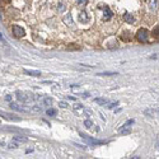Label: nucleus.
Masks as SVG:
<instances>
[{
	"label": "nucleus",
	"instance_id": "1",
	"mask_svg": "<svg viewBox=\"0 0 159 159\" xmlns=\"http://www.w3.org/2000/svg\"><path fill=\"white\" fill-rule=\"evenodd\" d=\"M149 36H150L149 31H148V29H145V28L139 29V31H137V33H136V37H137V39H139L140 42H143V43H147V42L149 41Z\"/></svg>",
	"mask_w": 159,
	"mask_h": 159
},
{
	"label": "nucleus",
	"instance_id": "2",
	"mask_svg": "<svg viewBox=\"0 0 159 159\" xmlns=\"http://www.w3.org/2000/svg\"><path fill=\"white\" fill-rule=\"evenodd\" d=\"M12 31H13V35H14V37H17V38H21V37H24V36H25L24 29H23L22 27H19V25H17V24L13 25Z\"/></svg>",
	"mask_w": 159,
	"mask_h": 159
},
{
	"label": "nucleus",
	"instance_id": "3",
	"mask_svg": "<svg viewBox=\"0 0 159 159\" xmlns=\"http://www.w3.org/2000/svg\"><path fill=\"white\" fill-rule=\"evenodd\" d=\"M113 17V12L110 9L108 5H103V19L104 21H110Z\"/></svg>",
	"mask_w": 159,
	"mask_h": 159
},
{
	"label": "nucleus",
	"instance_id": "4",
	"mask_svg": "<svg viewBox=\"0 0 159 159\" xmlns=\"http://www.w3.org/2000/svg\"><path fill=\"white\" fill-rule=\"evenodd\" d=\"M80 136L84 139V140H87L88 143H90V144H93V145H102V144H104L103 141H101V140H96L94 137H89L88 135H85V134H83V132H80Z\"/></svg>",
	"mask_w": 159,
	"mask_h": 159
},
{
	"label": "nucleus",
	"instance_id": "5",
	"mask_svg": "<svg viewBox=\"0 0 159 159\" xmlns=\"http://www.w3.org/2000/svg\"><path fill=\"white\" fill-rule=\"evenodd\" d=\"M78 18H79V21H80L82 23H88L89 22V19H90V17H89V14L85 10H82L80 13L78 14Z\"/></svg>",
	"mask_w": 159,
	"mask_h": 159
},
{
	"label": "nucleus",
	"instance_id": "6",
	"mask_svg": "<svg viewBox=\"0 0 159 159\" xmlns=\"http://www.w3.org/2000/svg\"><path fill=\"white\" fill-rule=\"evenodd\" d=\"M63 21H64V23L68 25V27H73L74 28V21H73V17H71V14H66L64 18H63Z\"/></svg>",
	"mask_w": 159,
	"mask_h": 159
},
{
	"label": "nucleus",
	"instance_id": "7",
	"mask_svg": "<svg viewBox=\"0 0 159 159\" xmlns=\"http://www.w3.org/2000/svg\"><path fill=\"white\" fill-rule=\"evenodd\" d=\"M123 21L126 22V23H129V24H132L135 22V17L131 14V13H126V14L123 15Z\"/></svg>",
	"mask_w": 159,
	"mask_h": 159
},
{
	"label": "nucleus",
	"instance_id": "8",
	"mask_svg": "<svg viewBox=\"0 0 159 159\" xmlns=\"http://www.w3.org/2000/svg\"><path fill=\"white\" fill-rule=\"evenodd\" d=\"M148 6L151 12H155L158 9V0H148Z\"/></svg>",
	"mask_w": 159,
	"mask_h": 159
},
{
	"label": "nucleus",
	"instance_id": "9",
	"mask_svg": "<svg viewBox=\"0 0 159 159\" xmlns=\"http://www.w3.org/2000/svg\"><path fill=\"white\" fill-rule=\"evenodd\" d=\"M24 74H27V75H31V76H41V71H38V70H27V69H24Z\"/></svg>",
	"mask_w": 159,
	"mask_h": 159
},
{
	"label": "nucleus",
	"instance_id": "10",
	"mask_svg": "<svg viewBox=\"0 0 159 159\" xmlns=\"http://www.w3.org/2000/svg\"><path fill=\"white\" fill-rule=\"evenodd\" d=\"M13 140L17 141V143H19V144H22V143H27V141H28V137L18 135V136H14V137H13Z\"/></svg>",
	"mask_w": 159,
	"mask_h": 159
},
{
	"label": "nucleus",
	"instance_id": "11",
	"mask_svg": "<svg viewBox=\"0 0 159 159\" xmlns=\"http://www.w3.org/2000/svg\"><path fill=\"white\" fill-rule=\"evenodd\" d=\"M118 73H116V71H102V73H98L97 74V76H112V75H117Z\"/></svg>",
	"mask_w": 159,
	"mask_h": 159
},
{
	"label": "nucleus",
	"instance_id": "12",
	"mask_svg": "<svg viewBox=\"0 0 159 159\" xmlns=\"http://www.w3.org/2000/svg\"><path fill=\"white\" fill-rule=\"evenodd\" d=\"M120 132H121L122 135H129V134H131V129L129 126H125V125H122V127L120 129Z\"/></svg>",
	"mask_w": 159,
	"mask_h": 159
},
{
	"label": "nucleus",
	"instance_id": "13",
	"mask_svg": "<svg viewBox=\"0 0 159 159\" xmlns=\"http://www.w3.org/2000/svg\"><path fill=\"white\" fill-rule=\"evenodd\" d=\"M94 102L101 104V106H107V103H108V101L106 98H94Z\"/></svg>",
	"mask_w": 159,
	"mask_h": 159
},
{
	"label": "nucleus",
	"instance_id": "14",
	"mask_svg": "<svg viewBox=\"0 0 159 159\" xmlns=\"http://www.w3.org/2000/svg\"><path fill=\"white\" fill-rule=\"evenodd\" d=\"M65 10H66L65 4H64V3H59V4H57V12H59V13H64Z\"/></svg>",
	"mask_w": 159,
	"mask_h": 159
},
{
	"label": "nucleus",
	"instance_id": "15",
	"mask_svg": "<svg viewBox=\"0 0 159 159\" xmlns=\"http://www.w3.org/2000/svg\"><path fill=\"white\" fill-rule=\"evenodd\" d=\"M84 126L87 129H89V130H92V129H93V122H92L90 120H85L84 121Z\"/></svg>",
	"mask_w": 159,
	"mask_h": 159
},
{
	"label": "nucleus",
	"instance_id": "16",
	"mask_svg": "<svg viewBox=\"0 0 159 159\" xmlns=\"http://www.w3.org/2000/svg\"><path fill=\"white\" fill-rule=\"evenodd\" d=\"M46 113H47L49 116H56L57 115V111L55 108H49L47 111H46Z\"/></svg>",
	"mask_w": 159,
	"mask_h": 159
},
{
	"label": "nucleus",
	"instance_id": "17",
	"mask_svg": "<svg viewBox=\"0 0 159 159\" xmlns=\"http://www.w3.org/2000/svg\"><path fill=\"white\" fill-rule=\"evenodd\" d=\"M10 108L15 110V111H19V112H24V111H25V110H23V108H21V107H18V104H15V103H10Z\"/></svg>",
	"mask_w": 159,
	"mask_h": 159
},
{
	"label": "nucleus",
	"instance_id": "18",
	"mask_svg": "<svg viewBox=\"0 0 159 159\" xmlns=\"http://www.w3.org/2000/svg\"><path fill=\"white\" fill-rule=\"evenodd\" d=\"M42 102L46 106H51L52 104V98H42Z\"/></svg>",
	"mask_w": 159,
	"mask_h": 159
},
{
	"label": "nucleus",
	"instance_id": "19",
	"mask_svg": "<svg viewBox=\"0 0 159 159\" xmlns=\"http://www.w3.org/2000/svg\"><path fill=\"white\" fill-rule=\"evenodd\" d=\"M75 2H76L78 5H80V6H85L88 4V0H75Z\"/></svg>",
	"mask_w": 159,
	"mask_h": 159
},
{
	"label": "nucleus",
	"instance_id": "20",
	"mask_svg": "<svg viewBox=\"0 0 159 159\" xmlns=\"http://www.w3.org/2000/svg\"><path fill=\"white\" fill-rule=\"evenodd\" d=\"M117 104H118V102H113V103H107V108L112 110V108H115Z\"/></svg>",
	"mask_w": 159,
	"mask_h": 159
},
{
	"label": "nucleus",
	"instance_id": "21",
	"mask_svg": "<svg viewBox=\"0 0 159 159\" xmlns=\"http://www.w3.org/2000/svg\"><path fill=\"white\" fill-rule=\"evenodd\" d=\"M32 112H41V107L39 106H33V107L31 108Z\"/></svg>",
	"mask_w": 159,
	"mask_h": 159
},
{
	"label": "nucleus",
	"instance_id": "22",
	"mask_svg": "<svg viewBox=\"0 0 159 159\" xmlns=\"http://www.w3.org/2000/svg\"><path fill=\"white\" fill-rule=\"evenodd\" d=\"M134 123H135V120H127V121L125 122L123 125H125V126H129V127H131L130 125H134Z\"/></svg>",
	"mask_w": 159,
	"mask_h": 159
},
{
	"label": "nucleus",
	"instance_id": "23",
	"mask_svg": "<svg viewBox=\"0 0 159 159\" xmlns=\"http://www.w3.org/2000/svg\"><path fill=\"white\" fill-rule=\"evenodd\" d=\"M59 106H60L61 108H66V107H68V104H66L65 102H60V103H59Z\"/></svg>",
	"mask_w": 159,
	"mask_h": 159
},
{
	"label": "nucleus",
	"instance_id": "24",
	"mask_svg": "<svg viewBox=\"0 0 159 159\" xmlns=\"http://www.w3.org/2000/svg\"><path fill=\"white\" fill-rule=\"evenodd\" d=\"M74 108H75V110H83V106H82V104H75Z\"/></svg>",
	"mask_w": 159,
	"mask_h": 159
},
{
	"label": "nucleus",
	"instance_id": "25",
	"mask_svg": "<svg viewBox=\"0 0 159 159\" xmlns=\"http://www.w3.org/2000/svg\"><path fill=\"white\" fill-rule=\"evenodd\" d=\"M12 99H13L12 96H6V97H5V101H8V102H12Z\"/></svg>",
	"mask_w": 159,
	"mask_h": 159
},
{
	"label": "nucleus",
	"instance_id": "26",
	"mask_svg": "<svg viewBox=\"0 0 159 159\" xmlns=\"http://www.w3.org/2000/svg\"><path fill=\"white\" fill-rule=\"evenodd\" d=\"M0 41H2L3 43H5V39L3 38V36H2V33H0Z\"/></svg>",
	"mask_w": 159,
	"mask_h": 159
},
{
	"label": "nucleus",
	"instance_id": "27",
	"mask_svg": "<svg viewBox=\"0 0 159 159\" xmlns=\"http://www.w3.org/2000/svg\"><path fill=\"white\" fill-rule=\"evenodd\" d=\"M3 2H4V3H9V2H10V0H3Z\"/></svg>",
	"mask_w": 159,
	"mask_h": 159
},
{
	"label": "nucleus",
	"instance_id": "28",
	"mask_svg": "<svg viewBox=\"0 0 159 159\" xmlns=\"http://www.w3.org/2000/svg\"><path fill=\"white\" fill-rule=\"evenodd\" d=\"M158 145H159V143H158Z\"/></svg>",
	"mask_w": 159,
	"mask_h": 159
},
{
	"label": "nucleus",
	"instance_id": "29",
	"mask_svg": "<svg viewBox=\"0 0 159 159\" xmlns=\"http://www.w3.org/2000/svg\"><path fill=\"white\" fill-rule=\"evenodd\" d=\"M144 2H145V0H144Z\"/></svg>",
	"mask_w": 159,
	"mask_h": 159
}]
</instances>
